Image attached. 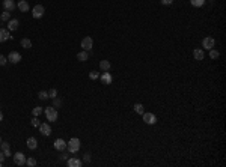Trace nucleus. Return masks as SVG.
<instances>
[{"mask_svg": "<svg viewBox=\"0 0 226 167\" xmlns=\"http://www.w3.org/2000/svg\"><path fill=\"white\" fill-rule=\"evenodd\" d=\"M44 114H45V117H47V120L48 122H56L57 120V117H59V113H57V110H56V107H47V108H44Z\"/></svg>", "mask_w": 226, "mask_h": 167, "instance_id": "obj_1", "label": "nucleus"}, {"mask_svg": "<svg viewBox=\"0 0 226 167\" xmlns=\"http://www.w3.org/2000/svg\"><path fill=\"white\" fill-rule=\"evenodd\" d=\"M66 150L69 153H77L80 150V140L77 137H72L68 143H66Z\"/></svg>", "mask_w": 226, "mask_h": 167, "instance_id": "obj_2", "label": "nucleus"}, {"mask_svg": "<svg viewBox=\"0 0 226 167\" xmlns=\"http://www.w3.org/2000/svg\"><path fill=\"white\" fill-rule=\"evenodd\" d=\"M12 158H14V162H15L17 165H24V164H26V155L21 153V152H15Z\"/></svg>", "mask_w": 226, "mask_h": 167, "instance_id": "obj_3", "label": "nucleus"}, {"mask_svg": "<svg viewBox=\"0 0 226 167\" xmlns=\"http://www.w3.org/2000/svg\"><path fill=\"white\" fill-rule=\"evenodd\" d=\"M44 12H45V9H44V6L42 5H36L33 9H32V15H33V18H41L42 15H44Z\"/></svg>", "mask_w": 226, "mask_h": 167, "instance_id": "obj_4", "label": "nucleus"}, {"mask_svg": "<svg viewBox=\"0 0 226 167\" xmlns=\"http://www.w3.org/2000/svg\"><path fill=\"white\" fill-rule=\"evenodd\" d=\"M214 44H215V41H214V38H211V36H205L203 41H202V47H203L205 50L214 48Z\"/></svg>", "mask_w": 226, "mask_h": 167, "instance_id": "obj_5", "label": "nucleus"}, {"mask_svg": "<svg viewBox=\"0 0 226 167\" xmlns=\"http://www.w3.org/2000/svg\"><path fill=\"white\" fill-rule=\"evenodd\" d=\"M92 45H93L92 38H90V36H84L83 41H81V48H83L84 51H89V50H92Z\"/></svg>", "mask_w": 226, "mask_h": 167, "instance_id": "obj_6", "label": "nucleus"}, {"mask_svg": "<svg viewBox=\"0 0 226 167\" xmlns=\"http://www.w3.org/2000/svg\"><path fill=\"white\" fill-rule=\"evenodd\" d=\"M142 116H143V120L146 125H154L157 122V116L154 113H143Z\"/></svg>", "mask_w": 226, "mask_h": 167, "instance_id": "obj_7", "label": "nucleus"}, {"mask_svg": "<svg viewBox=\"0 0 226 167\" xmlns=\"http://www.w3.org/2000/svg\"><path fill=\"white\" fill-rule=\"evenodd\" d=\"M21 60V54L18 53V51H11L9 53V56H8V62H11V63H18Z\"/></svg>", "mask_w": 226, "mask_h": 167, "instance_id": "obj_8", "label": "nucleus"}, {"mask_svg": "<svg viewBox=\"0 0 226 167\" xmlns=\"http://www.w3.org/2000/svg\"><path fill=\"white\" fill-rule=\"evenodd\" d=\"M54 149H56V150H59V152L66 150V141H65L63 138H57V140H54Z\"/></svg>", "mask_w": 226, "mask_h": 167, "instance_id": "obj_9", "label": "nucleus"}, {"mask_svg": "<svg viewBox=\"0 0 226 167\" xmlns=\"http://www.w3.org/2000/svg\"><path fill=\"white\" fill-rule=\"evenodd\" d=\"M66 164H68L69 167H81V165H83V161L78 159V158H75V156H69V158L66 159Z\"/></svg>", "mask_w": 226, "mask_h": 167, "instance_id": "obj_10", "label": "nucleus"}, {"mask_svg": "<svg viewBox=\"0 0 226 167\" xmlns=\"http://www.w3.org/2000/svg\"><path fill=\"white\" fill-rule=\"evenodd\" d=\"M99 78H101V83H102V84H111V81H113V77H111V74H110L108 71L102 72Z\"/></svg>", "mask_w": 226, "mask_h": 167, "instance_id": "obj_11", "label": "nucleus"}, {"mask_svg": "<svg viewBox=\"0 0 226 167\" xmlns=\"http://www.w3.org/2000/svg\"><path fill=\"white\" fill-rule=\"evenodd\" d=\"M38 128H39V132H41L42 135H50V134H51V126L48 125V122H45V123H41Z\"/></svg>", "mask_w": 226, "mask_h": 167, "instance_id": "obj_12", "label": "nucleus"}, {"mask_svg": "<svg viewBox=\"0 0 226 167\" xmlns=\"http://www.w3.org/2000/svg\"><path fill=\"white\" fill-rule=\"evenodd\" d=\"M18 26H20V21L17 20V18H11L9 21H8V30L9 32H14V30H17L18 29Z\"/></svg>", "mask_w": 226, "mask_h": 167, "instance_id": "obj_13", "label": "nucleus"}, {"mask_svg": "<svg viewBox=\"0 0 226 167\" xmlns=\"http://www.w3.org/2000/svg\"><path fill=\"white\" fill-rule=\"evenodd\" d=\"M11 38L12 36H11V32L8 29H0V44L8 41V39H11Z\"/></svg>", "mask_w": 226, "mask_h": 167, "instance_id": "obj_14", "label": "nucleus"}, {"mask_svg": "<svg viewBox=\"0 0 226 167\" xmlns=\"http://www.w3.org/2000/svg\"><path fill=\"white\" fill-rule=\"evenodd\" d=\"M3 8H5V11H9V12H12L14 9H15V3H14V0H3Z\"/></svg>", "mask_w": 226, "mask_h": 167, "instance_id": "obj_15", "label": "nucleus"}, {"mask_svg": "<svg viewBox=\"0 0 226 167\" xmlns=\"http://www.w3.org/2000/svg\"><path fill=\"white\" fill-rule=\"evenodd\" d=\"M193 57H194L196 60H203V59H205V51H203L202 48H194V50H193Z\"/></svg>", "mask_w": 226, "mask_h": 167, "instance_id": "obj_16", "label": "nucleus"}, {"mask_svg": "<svg viewBox=\"0 0 226 167\" xmlns=\"http://www.w3.org/2000/svg\"><path fill=\"white\" fill-rule=\"evenodd\" d=\"M26 144H27V147H29L30 150H35V149L38 147V140H36L35 137H29L27 141H26Z\"/></svg>", "mask_w": 226, "mask_h": 167, "instance_id": "obj_17", "label": "nucleus"}, {"mask_svg": "<svg viewBox=\"0 0 226 167\" xmlns=\"http://www.w3.org/2000/svg\"><path fill=\"white\" fill-rule=\"evenodd\" d=\"M17 8L20 9V12H27V11H29V3H27V0H20L18 5H17Z\"/></svg>", "mask_w": 226, "mask_h": 167, "instance_id": "obj_18", "label": "nucleus"}, {"mask_svg": "<svg viewBox=\"0 0 226 167\" xmlns=\"http://www.w3.org/2000/svg\"><path fill=\"white\" fill-rule=\"evenodd\" d=\"M0 149L3 150L5 156H11V150H9V143L8 141H2V143H0Z\"/></svg>", "mask_w": 226, "mask_h": 167, "instance_id": "obj_19", "label": "nucleus"}, {"mask_svg": "<svg viewBox=\"0 0 226 167\" xmlns=\"http://www.w3.org/2000/svg\"><path fill=\"white\" fill-rule=\"evenodd\" d=\"M110 68H111V63H110L108 60H101V62H99V69H101L102 72L110 71Z\"/></svg>", "mask_w": 226, "mask_h": 167, "instance_id": "obj_20", "label": "nucleus"}, {"mask_svg": "<svg viewBox=\"0 0 226 167\" xmlns=\"http://www.w3.org/2000/svg\"><path fill=\"white\" fill-rule=\"evenodd\" d=\"M133 108H134V111H136L137 114H143V113H145V107H143V104H140V102L134 104Z\"/></svg>", "mask_w": 226, "mask_h": 167, "instance_id": "obj_21", "label": "nucleus"}, {"mask_svg": "<svg viewBox=\"0 0 226 167\" xmlns=\"http://www.w3.org/2000/svg\"><path fill=\"white\" fill-rule=\"evenodd\" d=\"M87 57H89V54L83 50V51H80L78 54H77V60H80V62H86L87 60Z\"/></svg>", "mask_w": 226, "mask_h": 167, "instance_id": "obj_22", "label": "nucleus"}, {"mask_svg": "<svg viewBox=\"0 0 226 167\" xmlns=\"http://www.w3.org/2000/svg\"><path fill=\"white\" fill-rule=\"evenodd\" d=\"M21 47H23V48H27V50L32 48V41L27 39V38H23V39H21Z\"/></svg>", "mask_w": 226, "mask_h": 167, "instance_id": "obj_23", "label": "nucleus"}, {"mask_svg": "<svg viewBox=\"0 0 226 167\" xmlns=\"http://www.w3.org/2000/svg\"><path fill=\"white\" fill-rule=\"evenodd\" d=\"M9 20H11V12L9 11L2 12V15H0V21H9Z\"/></svg>", "mask_w": 226, "mask_h": 167, "instance_id": "obj_24", "label": "nucleus"}, {"mask_svg": "<svg viewBox=\"0 0 226 167\" xmlns=\"http://www.w3.org/2000/svg\"><path fill=\"white\" fill-rule=\"evenodd\" d=\"M218 56H220V53H218L217 50H214V48H211V50H209V59L215 60V59H218Z\"/></svg>", "mask_w": 226, "mask_h": 167, "instance_id": "obj_25", "label": "nucleus"}, {"mask_svg": "<svg viewBox=\"0 0 226 167\" xmlns=\"http://www.w3.org/2000/svg\"><path fill=\"white\" fill-rule=\"evenodd\" d=\"M190 3H191L194 8H200V6H203L205 0H190Z\"/></svg>", "mask_w": 226, "mask_h": 167, "instance_id": "obj_26", "label": "nucleus"}, {"mask_svg": "<svg viewBox=\"0 0 226 167\" xmlns=\"http://www.w3.org/2000/svg\"><path fill=\"white\" fill-rule=\"evenodd\" d=\"M26 164H27L29 167H35V165H36V159H35L33 156H29V158H26Z\"/></svg>", "mask_w": 226, "mask_h": 167, "instance_id": "obj_27", "label": "nucleus"}, {"mask_svg": "<svg viewBox=\"0 0 226 167\" xmlns=\"http://www.w3.org/2000/svg\"><path fill=\"white\" fill-rule=\"evenodd\" d=\"M38 98H39V99H42V101L48 99V92H45V90H41V92H38Z\"/></svg>", "mask_w": 226, "mask_h": 167, "instance_id": "obj_28", "label": "nucleus"}, {"mask_svg": "<svg viewBox=\"0 0 226 167\" xmlns=\"http://www.w3.org/2000/svg\"><path fill=\"white\" fill-rule=\"evenodd\" d=\"M44 113V108L42 107H35L33 110H32V114L33 116H39V114H42Z\"/></svg>", "mask_w": 226, "mask_h": 167, "instance_id": "obj_29", "label": "nucleus"}, {"mask_svg": "<svg viewBox=\"0 0 226 167\" xmlns=\"http://www.w3.org/2000/svg\"><path fill=\"white\" fill-rule=\"evenodd\" d=\"M56 96H57V90H56L54 87H53V89H50V90H48V98H51V99H54Z\"/></svg>", "mask_w": 226, "mask_h": 167, "instance_id": "obj_30", "label": "nucleus"}, {"mask_svg": "<svg viewBox=\"0 0 226 167\" xmlns=\"http://www.w3.org/2000/svg\"><path fill=\"white\" fill-rule=\"evenodd\" d=\"M30 123H32V126H35V128L41 125V122H39V119H38V116H33V119H32V122H30Z\"/></svg>", "mask_w": 226, "mask_h": 167, "instance_id": "obj_31", "label": "nucleus"}, {"mask_svg": "<svg viewBox=\"0 0 226 167\" xmlns=\"http://www.w3.org/2000/svg\"><path fill=\"white\" fill-rule=\"evenodd\" d=\"M98 77H99V74H98L96 71H90V72H89V78H90V80H96Z\"/></svg>", "mask_w": 226, "mask_h": 167, "instance_id": "obj_32", "label": "nucleus"}, {"mask_svg": "<svg viewBox=\"0 0 226 167\" xmlns=\"http://www.w3.org/2000/svg\"><path fill=\"white\" fill-rule=\"evenodd\" d=\"M8 63V57H5L3 54H0V66H3Z\"/></svg>", "mask_w": 226, "mask_h": 167, "instance_id": "obj_33", "label": "nucleus"}, {"mask_svg": "<svg viewBox=\"0 0 226 167\" xmlns=\"http://www.w3.org/2000/svg\"><path fill=\"white\" fill-rule=\"evenodd\" d=\"M62 105V99H59L57 96L54 98V102H53V107H60Z\"/></svg>", "mask_w": 226, "mask_h": 167, "instance_id": "obj_34", "label": "nucleus"}, {"mask_svg": "<svg viewBox=\"0 0 226 167\" xmlns=\"http://www.w3.org/2000/svg\"><path fill=\"white\" fill-rule=\"evenodd\" d=\"M83 159H84V162H90V153L86 152V153L83 155Z\"/></svg>", "mask_w": 226, "mask_h": 167, "instance_id": "obj_35", "label": "nucleus"}, {"mask_svg": "<svg viewBox=\"0 0 226 167\" xmlns=\"http://www.w3.org/2000/svg\"><path fill=\"white\" fill-rule=\"evenodd\" d=\"M160 2H161L163 5H166V6H169V5H172V3H173V0H160Z\"/></svg>", "mask_w": 226, "mask_h": 167, "instance_id": "obj_36", "label": "nucleus"}, {"mask_svg": "<svg viewBox=\"0 0 226 167\" xmlns=\"http://www.w3.org/2000/svg\"><path fill=\"white\" fill-rule=\"evenodd\" d=\"M68 158H69V153H66V152H63L60 155V159H68Z\"/></svg>", "mask_w": 226, "mask_h": 167, "instance_id": "obj_37", "label": "nucleus"}, {"mask_svg": "<svg viewBox=\"0 0 226 167\" xmlns=\"http://www.w3.org/2000/svg\"><path fill=\"white\" fill-rule=\"evenodd\" d=\"M5 158H6V156H5L3 150H0V162H3V161H5Z\"/></svg>", "mask_w": 226, "mask_h": 167, "instance_id": "obj_38", "label": "nucleus"}, {"mask_svg": "<svg viewBox=\"0 0 226 167\" xmlns=\"http://www.w3.org/2000/svg\"><path fill=\"white\" fill-rule=\"evenodd\" d=\"M2 120H3V113L0 111V122H2Z\"/></svg>", "mask_w": 226, "mask_h": 167, "instance_id": "obj_39", "label": "nucleus"}, {"mask_svg": "<svg viewBox=\"0 0 226 167\" xmlns=\"http://www.w3.org/2000/svg\"><path fill=\"white\" fill-rule=\"evenodd\" d=\"M0 143H2V137H0Z\"/></svg>", "mask_w": 226, "mask_h": 167, "instance_id": "obj_40", "label": "nucleus"}]
</instances>
